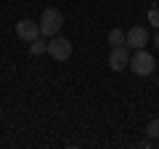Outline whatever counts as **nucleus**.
<instances>
[{"label":"nucleus","mask_w":159,"mask_h":149,"mask_svg":"<svg viewBox=\"0 0 159 149\" xmlns=\"http://www.w3.org/2000/svg\"><path fill=\"white\" fill-rule=\"evenodd\" d=\"M64 27V13L58 8H45L40 16V35L43 37H56Z\"/></svg>","instance_id":"nucleus-1"},{"label":"nucleus","mask_w":159,"mask_h":149,"mask_svg":"<svg viewBox=\"0 0 159 149\" xmlns=\"http://www.w3.org/2000/svg\"><path fill=\"white\" fill-rule=\"evenodd\" d=\"M127 67H130L138 77H148V74H154L157 61H154V56L146 51V48H138V51L130 56V64H127Z\"/></svg>","instance_id":"nucleus-2"},{"label":"nucleus","mask_w":159,"mask_h":149,"mask_svg":"<svg viewBox=\"0 0 159 149\" xmlns=\"http://www.w3.org/2000/svg\"><path fill=\"white\" fill-rule=\"evenodd\" d=\"M48 56L56 59V61H66V59L72 56V43H69L66 37H61V35L51 37V40H48Z\"/></svg>","instance_id":"nucleus-3"},{"label":"nucleus","mask_w":159,"mask_h":149,"mask_svg":"<svg viewBox=\"0 0 159 149\" xmlns=\"http://www.w3.org/2000/svg\"><path fill=\"white\" fill-rule=\"evenodd\" d=\"M125 46L133 48V51H138V48L148 46V29L141 27V24H135V27H130L125 32Z\"/></svg>","instance_id":"nucleus-4"},{"label":"nucleus","mask_w":159,"mask_h":149,"mask_svg":"<svg viewBox=\"0 0 159 149\" xmlns=\"http://www.w3.org/2000/svg\"><path fill=\"white\" fill-rule=\"evenodd\" d=\"M16 37L24 43H32L40 37V22H32V19H21L16 22Z\"/></svg>","instance_id":"nucleus-5"},{"label":"nucleus","mask_w":159,"mask_h":149,"mask_svg":"<svg viewBox=\"0 0 159 149\" xmlns=\"http://www.w3.org/2000/svg\"><path fill=\"white\" fill-rule=\"evenodd\" d=\"M130 64V53H127V46H114L111 53H109V67L114 72H122V69Z\"/></svg>","instance_id":"nucleus-6"},{"label":"nucleus","mask_w":159,"mask_h":149,"mask_svg":"<svg viewBox=\"0 0 159 149\" xmlns=\"http://www.w3.org/2000/svg\"><path fill=\"white\" fill-rule=\"evenodd\" d=\"M146 136L151 138V141H159V117L148 120V125H146Z\"/></svg>","instance_id":"nucleus-7"},{"label":"nucleus","mask_w":159,"mask_h":149,"mask_svg":"<svg viewBox=\"0 0 159 149\" xmlns=\"http://www.w3.org/2000/svg\"><path fill=\"white\" fill-rule=\"evenodd\" d=\"M29 53L32 56H43V53H48V43H43L37 37V40H32V46H29Z\"/></svg>","instance_id":"nucleus-8"},{"label":"nucleus","mask_w":159,"mask_h":149,"mask_svg":"<svg viewBox=\"0 0 159 149\" xmlns=\"http://www.w3.org/2000/svg\"><path fill=\"white\" fill-rule=\"evenodd\" d=\"M109 43H111V48L114 46H125V32L122 29H111L109 32Z\"/></svg>","instance_id":"nucleus-9"},{"label":"nucleus","mask_w":159,"mask_h":149,"mask_svg":"<svg viewBox=\"0 0 159 149\" xmlns=\"http://www.w3.org/2000/svg\"><path fill=\"white\" fill-rule=\"evenodd\" d=\"M148 24L159 27V8H151V11H148Z\"/></svg>","instance_id":"nucleus-10"},{"label":"nucleus","mask_w":159,"mask_h":149,"mask_svg":"<svg viewBox=\"0 0 159 149\" xmlns=\"http://www.w3.org/2000/svg\"><path fill=\"white\" fill-rule=\"evenodd\" d=\"M154 46H157V48H159V32H157V35H154Z\"/></svg>","instance_id":"nucleus-11"}]
</instances>
